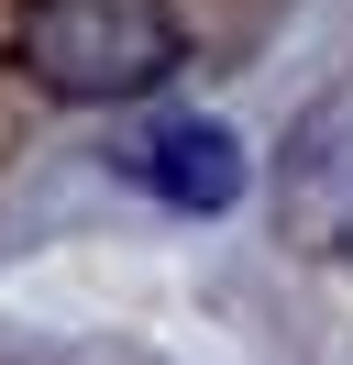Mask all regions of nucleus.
Returning a JSON list of instances; mask_svg holds the SVG:
<instances>
[{"label": "nucleus", "mask_w": 353, "mask_h": 365, "mask_svg": "<svg viewBox=\"0 0 353 365\" xmlns=\"http://www.w3.org/2000/svg\"><path fill=\"white\" fill-rule=\"evenodd\" d=\"M188 56L166 0H33L22 11V67L44 100H78V111H122L154 100Z\"/></svg>", "instance_id": "f257e3e1"}, {"label": "nucleus", "mask_w": 353, "mask_h": 365, "mask_svg": "<svg viewBox=\"0 0 353 365\" xmlns=\"http://www.w3.org/2000/svg\"><path fill=\"white\" fill-rule=\"evenodd\" d=\"M110 166L132 188H154L166 210H232L243 200V144L221 122H132Z\"/></svg>", "instance_id": "f03ea898"}]
</instances>
